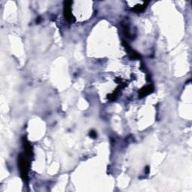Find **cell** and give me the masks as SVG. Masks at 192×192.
Masks as SVG:
<instances>
[{
	"label": "cell",
	"mask_w": 192,
	"mask_h": 192,
	"mask_svg": "<svg viewBox=\"0 0 192 192\" xmlns=\"http://www.w3.org/2000/svg\"><path fill=\"white\" fill-rule=\"evenodd\" d=\"M18 165L20 171V176L24 182L28 181V171H29V163L26 157L23 154H20L18 157Z\"/></svg>",
	"instance_id": "obj_1"
},
{
	"label": "cell",
	"mask_w": 192,
	"mask_h": 192,
	"mask_svg": "<svg viewBox=\"0 0 192 192\" xmlns=\"http://www.w3.org/2000/svg\"><path fill=\"white\" fill-rule=\"evenodd\" d=\"M72 2L70 1H67L65 2V7H64V14L66 20H68V21H71L73 20V16L72 13H71V5Z\"/></svg>",
	"instance_id": "obj_2"
},
{
	"label": "cell",
	"mask_w": 192,
	"mask_h": 192,
	"mask_svg": "<svg viewBox=\"0 0 192 192\" xmlns=\"http://www.w3.org/2000/svg\"><path fill=\"white\" fill-rule=\"evenodd\" d=\"M122 44L124 45L125 48L126 50L128 51V54H129L130 56H131V58L133 59H140V55L138 53H137L136 51H134V50H132L131 48V47L128 45V44L127 43V42H125V41H123L122 42Z\"/></svg>",
	"instance_id": "obj_3"
},
{
	"label": "cell",
	"mask_w": 192,
	"mask_h": 192,
	"mask_svg": "<svg viewBox=\"0 0 192 192\" xmlns=\"http://www.w3.org/2000/svg\"><path fill=\"white\" fill-rule=\"evenodd\" d=\"M153 90L154 88L152 85H149V86H145L144 88H143V89L140 91V93L139 94H140V98H143L144 97V96H146V95H149L151 92H153Z\"/></svg>",
	"instance_id": "obj_4"
},
{
	"label": "cell",
	"mask_w": 192,
	"mask_h": 192,
	"mask_svg": "<svg viewBox=\"0 0 192 192\" xmlns=\"http://www.w3.org/2000/svg\"><path fill=\"white\" fill-rule=\"evenodd\" d=\"M23 146H24L26 155L29 157L32 156L33 155V148H32V146L30 145L29 142L26 138L23 139Z\"/></svg>",
	"instance_id": "obj_5"
},
{
	"label": "cell",
	"mask_w": 192,
	"mask_h": 192,
	"mask_svg": "<svg viewBox=\"0 0 192 192\" xmlns=\"http://www.w3.org/2000/svg\"><path fill=\"white\" fill-rule=\"evenodd\" d=\"M146 4H148V2H146L145 5L143 4L142 5H137V6H135L133 8V11H134L135 12H141L146 8Z\"/></svg>",
	"instance_id": "obj_6"
},
{
	"label": "cell",
	"mask_w": 192,
	"mask_h": 192,
	"mask_svg": "<svg viewBox=\"0 0 192 192\" xmlns=\"http://www.w3.org/2000/svg\"><path fill=\"white\" fill-rule=\"evenodd\" d=\"M122 29H123V32H124L125 36L128 38H130L131 35H130V30L128 26L126 24H124L122 25Z\"/></svg>",
	"instance_id": "obj_7"
},
{
	"label": "cell",
	"mask_w": 192,
	"mask_h": 192,
	"mask_svg": "<svg viewBox=\"0 0 192 192\" xmlns=\"http://www.w3.org/2000/svg\"><path fill=\"white\" fill-rule=\"evenodd\" d=\"M89 135L91 136V137H92V138H96V137H97V134H96V132L94 131H92L90 132V134H89Z\"/></svg>",
	"instance_id": "obj_8"
}]
</instances>
